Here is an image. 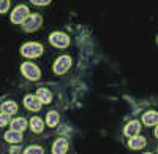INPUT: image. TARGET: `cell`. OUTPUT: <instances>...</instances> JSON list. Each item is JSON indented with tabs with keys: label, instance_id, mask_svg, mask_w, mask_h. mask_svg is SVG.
Segmentation results:
<instances>
[{
	"label": "cell",
	"instance_id": "6da1fadb",
	"mask_svg": "<svg viewBox=\"0 0 158 154\" xmlns=\"http://www.w3.org/2000/svg\"><path fill=\"white\" fill-rule=\"evenodd\" d=\"M21 53L25 57H38L43 53V46L40 43H27L21 48Z\"/></svg>",
	"mask_w": 158,
	"mask_h": 154
},
{
	"label": "cell",
	"instance_id": "7a4b0ae2",
	"mask_svg": "<svg viewBox=\"0 0 158 154\" xmlns=\"http://www.w3.org/2000/svg\"><path fill=\"white\" fill-rule=\"evenodd\" d=\"M21 70H22V73L27 76L29 80H32V81H35V80H40V68L36 67V65H33V64H30V62H25V64H22L21 65Z\"/></svg>",
	"mask_w": 158,
	"mask_h": 154
},
{
	"label": "cell",
	"instance_id": "3957f363",
	"mask_svg": "<svg viewBox=\"0 0 158 154\" xmlns=\"http://www.w3.org/2000/svg\"><path fill=\"white\" fill-rule=\"evenodd\" d=\"M41 16L40 15H30V16H27L25 18V21H24V29L27 30V32H33V30H36L40 25H41Z\"/></svg>",
	"mask_w": 158,
	"mask_h": 154
},
{
	"label": "cell",
	"instance_id": "277c9868",
	"mask_svg": "<svg viewBox=\"0 0 158 154\" xmlns=\"http://www.w3.org/2000/svg\"><path fill=\"white\" fill-rule=\"evenodd\" d=\"M49 42L54 45V46H57V48H67V46L70 45L68 37H67V35H63L62 32H54V33H51Z\"/></svg>",
	"mask_w": 158,
	"mask_h": 154
},
{
	"label": "cell",
	"instance_id": "5b68a950",
	"mask_svg": "<svg viewBox=\"0 0 158 154\" xmlns=\"http://www.w3.org/2000/svg\"><path fill=\"white\" fill-rule=\"evenodd\" d=\"M70 65H71L70 56H60V57L56 60V64H54V72L59 73V75H62V73H65V72L70 68Z\"/></svg>",
	"mask_w": 158,
	"mask_h": 154
},
{
	"label": "cell",
	"instance_id": "8992f818",
	"mask_svg": "<svg viewBox=\"0 0 158 154\" xmlns=\"http://www.w3.org/2000/svg\"><path fill=\"white\" fill-rule=\"evenodd\" d=\"M29 15V8L25 7V5H19L15 8V11H13V15H11V21L15 22V24H21L25 21V16Z\"/></svg>",
	"mask_w": 158,
	"mask_h": 154
},
{
	"label": "cell",
	"instance_id": "52a82bcc",
	"mask_svg": "<svg viewBox=\"0 0 158 154\" xmlns=\"http://www.w3.org/2000/svg\"><path fill=\"white\" fill-rule=\"evenodd\" d=\"M24 103H25V107H27L29 110H32V111H36V110H40L41 108V102L38 100V97L36 95H27L24 99Z\"/></svg>",
	"mask_w": 158,
	"mask_h": 154
},
{
	"label": "cell",
	"instance_id": "ba28073f",
	"mask_svg": "<svg viewBox=\"0 0 158 154\" xmlns=\"http://www.w3.org/2000/svg\"><path fill=\"white\" fill-rule=\"evenodd\" d=\"M68 149V142L65 138H59L54 143V148H52V154H65Z\"/></svg>",
	"mask_w": 158,
	"mask_h": 154
},
{
	"label": "cell",
	"instance_id": "9c48e42d",
	"mask_svg": "<svg viewBox=\"0 0 158 154\" xmlns=\"http://www.w3.org/2000/svg\"><path fill=\"white\" fill-rule=\"evenodd\" d=\"M139 130H141V124H139L138 121H131V122H128L127 127H125V135H128V137H136V135L139 134Z\"/></svg>",
	"mask_w": 158,
	"mask_h": 154
},
{
	"label": "cell",
	"instance_id": "30bf717a",
	"mask_svg": "<svg viewBox=\"0 0 158 154\" xmlns=\"http://www.w3.org/2000/svg\"><path fill=\"white\" fill-rule=\"evenodd\" d=\"M142 121H144V124H146V125H155V124H158V113L156 111H147L142 116Z\"/></svg>",
	"mask_w": 158,
	"mask_h": 154
},
{
	"label": "cell",
	"instance_id": "8fae6325",
	"mask_svg": "<svg viewBox=\"0 0 158 154\" xmlns=\"http://www.w3.org/2000/svg\"><path fill=\"white\" fill-rule=\"evenodd\" d=\"M25 127H27V121L24 118H16L11 122V130H15V132H22L25 130Z\"/></svg>",
	"mask_w": 158,
	"mask_h": 154
},
{
	"label": "cell",
	"instance_id": "7c38bea8",
	"mask_svg": "<svg viewBox=\"0 0 158 154\" xmlns=\"http://www.w3.org/2000/svg\"><path fill=\"white\" fill-rule=\"evenodd\" d=\"M5 140L10 143H21L22 142V134L21 132H15V130H8L5 134Z\"/></svg>",
	"mask_w": 158,
	"mask_h": 154
},
{
	"label": "cell",
	"instance_id": "4fadbf2b",
	"mask_svg": "<svg viewBox=\"0 0 158 154\" xmlns=\"http://www.w3.org/2000/svg\"><path fill=\"white\" fill-rule=\"evenodd\" d=\"M130 148L131 149H139V148H144L146 146V138H142V137H131V140H130Z\"/></svg>",
	"mask_w": 158,
	"mask_h": 154
},
{
	"label": "cell",
	"instance_id": "5bb4252c",
	"mask_svg": "<svg viewBox=\"0 0 158 154\" xmlns=\"http://www.w3.org/2000/svg\"><path fill=\"white\" fill-rule=\"evenodd\" d=\"M36 97H38V100L41 102V103H49L51 102V92L48 91V89H38V94H36Z\"/></svg>",
	"mask_w": 158,
	"mask_h": 154
},
{
	"label": "cell",
	"instance_id": "9a60e30c",
	"mask_svg": "<svg viewBox=\"0 0 158 154\" xmlns=\"http://www.w3.org/2000/svg\"><path fill=\"white\" fill-rule=\"evenodd\" d=\"M18 111V107L15 102H5V103L2 105V113H6V114H13Z\"/></svg>",
	"mask_w": 158,
	"mask_h": 154
},
{
	"label": "cell",
	"instance_id": "2e32d148",
	"mask_svg": "<svg viewBox=\"0 0 158 154\" xmlns=\"http://www.w3.org/2000/svg\"><path fill=\"white\" fill-rule=\"evenodd\" d=\"M48 124L51 125V127H54V125H57L59 124V114L56 113V111H49L48 113Z\"/></svg>",
	"mask_w": 158,
	"mask_h": 154
},
{
	"label": "cell",
	"instance_id": "e0dca14e",
	"mask_svg": "<svg viewBox=\"0 0 158 154\" xmlns=\"http://www.w3.org/2000/svg\"><path fill=\"white\" fill-rule=\"evenodd\" d=\"M30 124H32V129H33L35 132H41V130H43V125H44L43 121L40 119V118H32V122H30Z\"/></svg>",
	"mask_w": 158,
	"mask_h": 154
},
{
	"label": "cell",
	"instance_id": "ac0fdd59",
	"mask_svg": "<svg viewBox=\"0 0 158 154\" xmlns=\"http://www.w3.org/2000/svg\"><path fill=\"white\" fill-rule=\"evenodd\" d=\"M24 154H43V148L40 146H29L24 151Z\"/></svg>",
	"mask_w": 158,
	"mask_h": 154
},
{
	"label": "cell",
	"instance_id": "d6986e66",
	"mask_svg": "<svg viewBox=\"0 0 158 154\" xmlns=\"http://www.w3.org/2000/svg\"><path fill=\"white\" fill-rule=\"evenodd\" d=\"M8 122H10V114H6V113H2V114H0V127L6 125Z\"/></svg>",
	"mask_w": 158,
	"mask_h": 154
},
{
	"label": "cell",
	"instance_id": "ffe728a7",
	"mask_svg": "<svg viewBox=\"0 0 158 154\" xmlns=\"http://www.w3.org/2000/svg\"><path fill=\"white\" fill-rule=\"evenodd\" d=\"M10 7V0H0V13H5Z\"/></svg>",
	"mask_w": 158,
	"mask_h": 154
},
{
	"label": "cell",
	"instance_id": "44dd1931",
	"mask_svg": "<svg viewBox=\"0 0 158 154\" xmlns=\"http://www.w3.org/2000/svg\"><path fill=\"white\" fill-rule=\"evenodd\" d=\"M51 2V0H32V3H35V5H48Z\"/></svg>",
	"mask_w": 158,
	"mask_h": 154
},
{
	"label": "cell",
	"instance_id": "7402d4cb",
	"mask_svg": "<svg viewBox=\"0 0 158 154\" xmlns=\"http://www.w3.org/2000/svg\"><path fill=\"white\" fill-rule=\"evenodd\" d=\"M155 137L158 138V125H156V129H155Z\"/></svg>",
	"mask_w": 158,
	"mask_h": 154
},
{
	"label": "cell",
	"instance_id": "603a6c76",
	"mask_svg": "<svg viewBox=\"0 0 158 154\" xmlns=\"http://www.w3.org/2000/svg\"><path fill=\"white\" fill-rule=\"evenodd\" d=\"M146 154H152V152H146Z\"/></svg>",
	"mask_w": 158,
	"mask_h": 154
}]
</instances>
